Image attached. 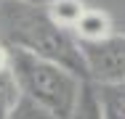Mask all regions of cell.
<instances>
[{"label":"cell","instance_id":"6da1fadb","mask_svg":"<svg viewBox=\"0 0 125 119\" xmlns=\"http://www.w3.org/2000/svg\"><path fill=\"white\" fill-rule=\"evenodd\" d=\"M0 42L8 50H21L53 61L88 82V69L77 37L51 19L48 8L19 0H0Z\"/></svg>","mask_w":125,"mask_h":119},{"label":"cell","instance_id":"8992f818","mask_svg":"<svg viewBox=\"0 0 125 119\" xmlns=\"http://www.w3.org/2000/svg\"><path fill=\"white\" fill-rule=\"evenodd\" d=\"M19 101H21V90H19V82H16L13 71L11 69L0 71V119L11 117V111L16 109Z\"/></svg>","mask_w":125,"mask_h":119},{"label":"cell","instance_id":"9c48e42d","mask_svg":"<svg viewBox=\"0 0 125 119\" xmlns=\"http://www.w3.org/2000/svg\"><path fill=\"white\" fill-rule=\"evenodd\" d=\"M5 69H11V50L0 42V71H5Z\"/></svg>","mask_w":125,"mask_h":119},{"label":"cell","instance_id":"7a4b0ae2","mask_svg":"<svg viewBox=\"0 0 125 119\" xmlns=\"http://www.w3.org/2000/svg\"><path fill=\"white\" fill-rule=\"evenodd\" d=\"M11 71L24 98L48 109L59 119H69L75 114L85 82L72 71H67L53 61L37 58L32 53H21V50H11Z\"/></svg>","mask_w":125,"mask_h":119},{"label":"cell","instance_id":"ba28073f","mask_svg":"<svg viewBox=\"0 0 125 119\" xmlns=\"http://www.w3.org/2000/svg\"><path fill=\"white\" fill-rule=\"evenodd\" d=\"M8 119H59V117H53L48 109L37 106L35 101H29V98L21 95V101L16 103V109L11 111V117H8Z\"/></svg>","mask_w":125,"mask_h":119},{"label":"cell","instance_id":"30bf717a","mask_svg":"<svg viewBox=\"0 0 125 119\" xmlns=\"http://www.w3.org/2000/svg\"><path fill=\"white\" fill-rule=\"evenodd\" d=\"M19 3H29V5H40V8H48L53 0H19Z\"/></svg>","mask_w":125,"mask_h":119},{"label":"cell","instance_id":"5b68a950","mask_svg":"<svg viewBox=\"0 0 125 119\" xmlns=\"http://www.w3.org/2000/svg\"><path fill=\"white\" fill-rule=\"evenodd\" d=\"M83 13H85V3L83 0H53L48 5V16L61 29H69V32L77 26Z\"/></svg>","mask_w":125,"mask_h":119},{"label":"cell","instance_id":"277c9868","mask_svg":"<svg viewBox=\"0 0 125 119\" xmlns=\"http://www.w3.org/2000/svg\"><path fill=\"white\" fill-rule=\"evenodd\" d=\"M72 34L77 37V42H99V40H104V37L115 34L112 19H109L104 11L85 8V13L80 16V21H77V26L72 29Z\"/></svg>","mask_w":125,"mask_h":119},{"label":"cell","instance_id":"3957f363","mask_svg":"<svg viewBox=\"0 0 125 119\" xmlns=\"http://www.w3.org/2000/svg\"><path fill=\"white\" fill-rule=\"evenodd\" d=\"M88 82L123 85L125 82V34H109L99 42H80Z\"/></svg>","mask_w":125,"mask_h":119},{"label":"cell","instance_id":"52a82bcc","mask_svg":"<svg viewBox=\"0 0 125 119\" xmlns=\"http://www.w3.org/2000/svg\"><path fill=\"white\" fill-rule=\"evenodd\" d=\"M69 119H104V111H101V101L99 93L91 82L83 85V93H80V101H77V109Z\"/></svg>","mask_w":125,"mask_h":119}]
</instances>
